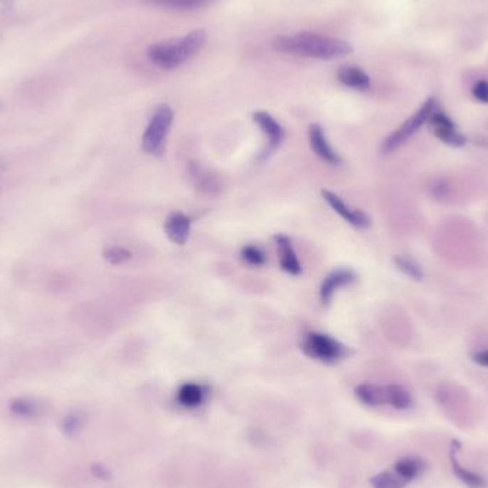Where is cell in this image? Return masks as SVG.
I'll return each instance as SVG.
<instances>
[{
	"mask_svg": "<svg viewBox=\"0 0 488 488\" xmlns=\"http://www.w3.org/2000/svg\"><path fill=\"white\" fill-rule=\"evenodd\" d=\"M272 46L280 53L320 60L339 59L353 52V46L347 41L309 32L277 36Z\"/></svg>",
	"mask_w": 488,
	"mask_h": 488,
	"instance_id": "cell-1",
	"label": "cell"
},
{
	"mask_svg": "<svg viewBox=\"0 0 488 488\" xmlns=\"http://www.w3.org/2000/svg\"><path fill=\"white\" fill-rule=\"evenodd\" d=\"M206 43V31L196 29L181 38L156 42L149 48L147 53L156 66L164 70H173L198 55Z\"/></svg>",
	"mask_w": 488,
	"mask_h": 488,
	"instance_id": "cell-2",
	"label": "cell"
},
{
	"mask_svg": "<svg viewBox=\"0 0 488 488\" xmlns=\"http://www.w3.org/2000/svg\"><path fill=\"white\" fill-rule=\"evenodd\" d=\"M173 119L174 113L169 105H161L154 110L142 139V147L147 154H159L161 152Z\"/></svg>",
	"mask_w": 488,
	"mask_h": 488,
	"instance_id": "cell-3",
	"label": "cell"
},
{
	"mask_svg": "<svg viewBox=\"0 0 488 488\" xmlns=\"http://www.w3.org/2000/svg\"><path fill=\"white\" fill-rule=\"evenodd\" d=\"M302 350L306 356L323 363H336L347 356L346 346L323 333L306 334L302 343Z\"/></svg>",
	"mask_w": 488,
	"mask_h": 488,
	"instance_id": "cell-4",
	"label": "cell"
},
{
	"mask_svg": "<svg viewBox=\"0 0 488 488\" xmlns=\"http://www.w3.org/2000/svg\"><path fill=\"white\" fill-rule=\"evenodd\" d=\"M437 109L435 100L428 99L410 119H407L394 133H391L383 143V153H391L403 146L424 123L428 122L430 115Z\"/></svg>",
	"mask_w": 488,
	"mask_h": 488,
	"instance_id": "cell-5",
	"label": "cell"
},
{
	"mask_svg": "<svg viewBox=\"0 0 488 488\" xmlns=\"http://www.w3.org/2000/svg\"><path fill=\"white\" fill-rule=\"evenodd\" d=\"M428 123L433 129L434 136L438 140H441L442 143H445L451 147H461L467 143V137L457 130V126L445 113L435 109L430 115Z\"/></svg>",
	"mask_w": 488,
	"mask_h": 488,
	"instance_id": "cell-6",
	"label": "cell"
},
{
	"mask_svg": "<svg viewBox=\"0 0 488 488\" xmlns=\"http://www.w3.org/2000/svg\"><path fill=\"white\" fill-rule=\"evenodd\" d=\"M253 120L258 123V126L267 136V147L262 153V159H266L273 152H276V149L282 144V142L285 139V130H283L282 124L267 112H256L253 115Z\"/></svg>",
	"mask_w": 488,
	"mask_h": 488,
	"instance_id": "cell-7",
	"label": "cell"
},
{
	"mask_svg": "<svg viewBox=\"0 0 488 488\" xmlns=\"http://www.w3.org/2000/svg\"><path fill=\"white\" fill-rule=\"evenodd\" d=\"M322 196L324 197V200L329 203V206L337 213L340 214L347 223H350L354 227L359 228H367L370 226V217L361 211V210H354L351 207H349L343 198H340L337 194L329 191V190H323Z\"/></svg>",
	"mask_w": 488,
	"mask_h": 488,
	"instance_id": "cell-8",
	"label": "cell"
},
{
	"mask_svg": "<svg viewBox=\"0 0 488 488\" xmlns=\"http://www.w3.org/2000/svg\"><path fill=\"white\" fill-rule=\"evenodd\" d=\"M356 279H357L356 273L351 270H347V269H339V270L331 272L322 283V289H320L322 302L327 306L331 302L334 293L340 287H344V286L354 283Z\"/></svg>",
	"mask_w": 488,
	"mask_h": 488,
	"instance_id": "cell-9",
	"label": "cell"
},
{
	"mask_svg": "<svg viewBox=\"0 0 488 488\" xmlns=\"http://www.w3.org/2000/svg\"><path fill=\"white\" fill-rule=\"evenodd\" d=\"M309 140H310V147L312 150L324 161L330 164H340V157L339 154L331 149L329 144L324 130L320 124H312L309 129Z\"/></svg>",
	"mask_w": 488,
	"mask_h": 488,
	"instance_id": "cell-10",
	"label": "cell"
},
{
	"mask_svg": "<svg viewBox=\"0 0 488 488\" xmlns=\"http://www.w3.org/2000/svg\"><path fill=\"white\" fill-rule=\"evenodd\" d=\"M190 226H191V221L187 216H184L183 213H179V211L171 213L167 217V220L164 221V233L170 241L183 246V244L189 238Z\"/></svg>",
	"mask_w": 488,
	"mask_h": 488,
	"instance_id": "cell-11",
	"label": "cell"
},
{
	"mask_svg": "<svg viewBox=\"0 0 488 488\" xmlns=\"http://www.w3.org/2000/svg\"><path fill=\"white\" fill-rule=\"evenodd\" d=\"M461 448V444H460V441H457V440H452L451 441V455H450V458H451V467H452V472L457 475V478L461 481V482H464L467 487H470V488H487L488 487V482H487V479L482 477V475H479V474H477V472H474V471H471V470H467V468H464L460 462H458V460L455 458V451L457 450H460Z\"/></svg>",
	"mask_w": 488,
	"mask_h": 488,
	"instance_id": "cell-12",
	"label": "cell"
},
{
	"mask_svg": "<svg viewBox=\"0 0 488 488\" xmlns=\"http://www.w3.org/2000/svg\"><path fill=\"white\" fill-rule=\"evenodd\" d=\"M276 243H277V249L280 253V266L285 272L297 276L302 273V266L300 262L295 253V249L292 246V240L285 235V234H279L275 237Z\"/></svg>",
	"mask_w": 488,
	"mask_h": 488,
	"instance_id": "cell-13",
	"label": "cell"
},
{
	"mask_svg": "<svg viewBox=\"0 0 488 488\" xmlns=\"http://www.w3.org/2000/svg\"><path fill=\"white\" fill-rule=\"evenodd\" d=\"M337 79L344 86L356 90H367L371 86L370 76L357 66H341L337 72Z\"/></svg>",
	"mask_w": 488,
	"mask_h": 488,
	"instance_id": "cell-14",
	"label": "cell"
},
{
	"mask_svg": "<svg viewBox=\"0 0 488 488\" xmlns=\"http://www.w3.org/2000/svg\"><path fill=\"white\" fill-rule=\"evenodd\" d=\"M383 398L384 405L387 404L396 410H408L414 404L411 394L404 387L397 384L383 386Z\"/></svg>",
	"mask_w": 488,
	"mask_h": 488,
	"instance_id": "cell-15",
	"label": "cell"
},
{
	"mask_svg": "<svg viewBox=\"0 0 488 488\" xmlns=\"http://www.w3.org/2000/svg\"><path fill=\"white\" fill-rule=\"evenodd\" d=\"M206 400V388L196 383H186L177 391V401L186 408L200 407Z\"/></svg>",
	"mask_w": 488,
	"mask_h": 488,
	"instance_id": "cell-16",
	"label": "cell"
},
{
	"mask_svg": "<svg viewBox=\"0 0 488 488\" xmlns=\"http://www.w3.org/2000/svg\"><path fill=\"white\" fill-rule=\"evenodd\" d=\"M424 461L415 457H404L394 464V471L407 482L414 481L424 471Z\"/></svg>",
	"mask_w": 488,
	"mask_h": 488,
	"instance_id": "cell-17",
	"label": "cell"
},
{
	"mask_svg": "<svg viewBox=\"0 0 488 488\" xmlns=\"http://www.w3.org/2000/svg\"><path fill=\"white\" fill-rule=\"evenodd\" d=\"M354 394L360 403L368 407H378L384 405L383 398V386L374 384H360L356 387Z\"/></svg>",
	"mask_w": 488,
	"mask_h": 488,
	"instance_id": "cell-18",
	"label": "cell"
},
{
	"mask_svg": "<svg viewBox=\"0 0 488 488\" xmlns=\"http://www.w3.org/2000/svg\"><path fill=\"white\" fill-rule=\"evenodd\" d=\"M147 2L173 11H196L214 4L216 0H147Z\"/></svg>",
	"mask_w": 488,
	"mask_h": 488,
	"instance_id": "cell-19",
	"label": "cell"
},
{
	"mask_svg": "<svg viewBox=\"0 0 488 488\" xmlns=\"http://www.w3.org/2000/svg\"><path fill=\"white\" fill-rule=\"evenodd\" d=\"M370 484L373 488H404L408 482L393 470L373 475L370 478Z\"/></svg>",
	"mask_w": 488,
	"mask_h": 488,
	"instance_id": "cell-20",
	"label": "cell"
},
{
	"mask_svg": "<svg viewBox=\"0 0 488 488\" xmlns=\"http://www.w3.org/2000/svg\"><path fill=\"white\" fill-rule=\"evenodd\" d=\"M394 263L397 266V269L404 273L407 277L413 279V280H423L424 277V273H423V269L421 266L411 258H407V256H396L394 258Z\"/></svg>",
	"mask_w": 488,
	"mask_h": 488,
	"instance_id": "cell-21",
	"label": "cell"
},
{
	"mask_svg": "<svg viewBox=\"0 0 488 488\" xmlns=\"http://www.w3.org/2000/svg\"><path fill=\"white\" fill-rule=\"evenodd\" d=\"M11 411L19 417H32L39 411V404L31 398H16L11 404Z\"/></svg>",
	"mask_w": 488,
	"mask_h": 488,
	"instance_id": "cell-22",
	"label": "cell"
},
{
	"mask_svg": "<svg viewBox=\"0 0 488 488\" xmlns=\"http://www.w3.org/2000/svg\"><path fill=\"white\" fill-rule=\"evenodd\" d=\"M103 258L110 263V265H115V266H119V265H123L126 262H129L132 259V253L124 249V248H120V246H113V248H109L103 252Z\"/></svg>",
	"mask_w": 488,
	"mask_h": 488,
	"instance_id": "cell-23",
	"label": "cell"
},
{
	"mask_svg": "<svg viewBox=\"0 0 488 488\" xmlns=\"http://www.w3.org/2000/svg\"><path fill=\"white\" fill-rule=\"evenodd\" d=\"M243 260L252 266H263L266 263L265 253L256 246H246L241 250Z\"/></svg>",
	"mask_w": 488,
	"mask_h": 488,
	"instance_id": "cell-24",
	"label": "cell"
},
{
	"mask_svg": "<svg viewBox=\"0 0 488 488\" xmlns=\"http://www.w3.org/2000/svg\"><path fill=\"white\" fill-rule=\"evenodd\" d=\"M431 196L435 198V200H444L450 196V186L447 183V180L444 179H440V180H435L431 186Z\"/></svg>",
	"mask_w": 488,
	"mask_h": 488,
	"instance_id": "cell-25",
	"label": "cell"
},
{
	"mask_svg": "<svg viewBox=\"0 0 488 488\" xmlns=\"http://www.w3.org/2000/svg\"><path fill=\"white\" fill-rule=\"evenodd\" d=\"M472 96L481 102V103H488V82L479 80L472 86Z\"/></svg>",
	"mask_w": 488,
	"mask_h": 488,
	"instance_id": "cell-26",
	"label": "cell"
},
{
	"mask_svg": "<svg viewBox=\"0 0 488 488\" xmlns=\"http://www.w3.org/2000/svg\"><path fill=\"white\" fill-rule=\"evenodd\" d=\"M80 425H82V420H80V417H79L78 414H70V415H68V417L65 418V421H63V428H65V431H66L68 434H75V433H78L79 428H80Z\"/></svg>",
	"mask_w": 488,
	"mask_h": 488,
	"instance_id": "cell-27",
	"label": "cell"
},
{
	"mask_svg": "<svg viewBox=\"0 0 488 488\" xmlns=\"http://www.w3.org/2000/svg\"><path fill=\"white\" fill-rule=\"evenodd\" d=\"M92 472L96 478H100V479H110L112 477V472L107 467L102 465V464H93L92 465Z\"/></svg>",
	"mask_w": 488,
	"mask_h": 488,
	"instance_id": "cell-28",
	"label": "cell"
},
{
	"mask_svg": "<svg viewBox=\"0 0 488 488\" xmlns=\"http://www.w3.org/2000/svg\"><path fill=\"white\" fill-rule=\"evenodd\" d=\"M472 361L478 366L488 367V350H481L472 354Z\"/></svg>",
	"mask_w": 488,
	"mask_h": 488,
	"instance_id": "cell-29",
	"label": "cell"
},
{
	"mask_svg": "<svg viewBox=\"0 0 488 488\" xmlns=\"http://www.w3.org/2000/svg\"><path fill=\"white\" fill-rule=\"evenodd\" d=\"M0 2H2L4 5H6V6H11L14 0H0Z\"/></svg>",
	"mask_w": 488,
	"mask_h": 488,
	"instance_id": "cell-30",
	"label": "cell"
},
{
	"mask_svg": "<svg viewBox=\"0 0 488 488\" xmlns=\"http://www.w3.org/2000/svg\"><path fill=\"white\" fill-rule=\"evenodd\" d=\"M0 166H2V164H0Z\"/></svg>",
	"mask_w": 488,
	"mask_h": 488,
	"instance_id": "cell-31",
	"label": "cell"
}]
</instances>
